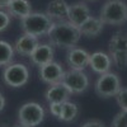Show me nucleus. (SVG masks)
I'll list each match as a JSON object with an SVG mask.
<instances>
[{
  "label": "nucleus",
  "mask_w": 127,
  "mask_h": 127,
  "mask_svg": "<svg viewBox=\"0 0 127 127\" xmlns=\"http://www.w3.org/2000/svg\"><path fill=\"white\" fill-rule=\"evenodd\" d=\"M69 6L70 5L65 0H52L46 9V14L51 20H56V22L67 20Z\"/></svg>",
  "instance_id": "nucleus-14"
},
{
  "label": "nucleus",
  "mask_w": 127,
  "mask_h": 127,
  "mask_svg": "<svg viewBox=\"0 0 127 127\" xmlns=\"http://www.w3.org/2000/svg\"><path fill=\"white\" fill-rule=\"evenodd\" d=\"M10 1H12V0H0V10L4 9V8H8Z\"/></svg>",
  "instance_id": "nucleus-26"
},
{
  "label": "nucleus",
  "mask_w": 127,
  "mask_h": 127,
  "mask_svg": "<svg viewBox=\"0 0 127 127\" xmlns=\"http://www.w3.org/2000/svg\"><path fill=\"white\" fill-rule=\"evenodd\" d=\"M5 107V98L3 97V94L0 93V112H1Z\"/></svg>",
  "instance_id": "nucleus-27"
},
{
  "label": "nucleus",
  "mask_w": 127,
  "mask_h": 127,
  "mask_svg": "<svg viewBox=\"0 0 127 127\" xmlns=\"http://www.w3.org/2000/svg\"><path fill=\"white\" fill-rule=\"evenodd\" d=\"M6 9H8L6 13L10 17L19 19H23L32 13V5L28 0H12Z\"/></svg>",
  "instance_id": "nucleus-17"
},
{
  "label": "nucleus",
  "mask_w": 127,
  "mask_h": 127,
  "mask_svg": "<svg viewBox=\"0 0 127 127\" xmlns=\"http://www.w3.org/2000/svg\"><path fill=\"white\" fill-rule=\"evenodd\" d=\"M10 24V15L4 12V10H0V32L5 31Z\"/></svg>",
  "instance_id": "nucleus-23"
},
{
  "label": "nucleus",
  "mask_w": 127,
  "mask_h": 127,
  "mask_svg": "<svg viewBox=\"0 0 127 127\" xmlns=\"http://www.w3.org/2000/svg\"><path fill=\"white\" fill-rule=\"evenodd\" d=\"M89 66L92 67V70L94 72L102 75V74H105L109 71V69L112 66V60H111L109 55L104 54L102 51H97V52H94V54L90 55Z\"/></svg>",
  "instance_id": "nucleus-13"
},
{
  "label": "nucleus",
  "mask_w": 127,
  "mask_h": 127,
  "mask_svg": "<svg viewBox=\"0 0 127 127\" xmlns=\"http://www.w3.org/2000/svg\"><path fill=\"white\" fill-rule=\"evenodd\" d=\"M81 127H105L103 122L98 121V120H92V121H88L85 122Z\"/></svg>",
  "instance_id": "nucleus-25"
},
{
  "label": "nucleus",
  "mask_w": 127,
  "mask_h": 127,
  "mask_svg": "<svg viewBox=\"0 0 127 127\" xmlns=\"http://www.w3.org/2000/svg\"><path fill=\"white\" fill-rule=\"evenodd\" d=\"M79 29H80V33L83 36L97 37L102 33V31H103V23H102V20L99 18L90 17L79 27Z\"/></svg>",
  "instance_id": "nucleus-18"
},
{
  "label": "nucleus",
  "mask_w": 127,
  "mask_h": 127,
  "mask_svg": "<svg viewBox=\"0 0 127 127\" xmlns=\"http://www.w3.org/2000/svg\"><path fill=\"white\" fill-rule=\"evenodd\" d=\"M90 17V10L85 3H75L69 6L67 20L78 28Z\"/></svg>",
  "instance_id": "nucleus-11"
},
{
  "label": "nucleus",
  "mask_w": 127,
  "mask_h": 127,
  "mask_svg": "<svg viewBox=\"0 0 127 127\" xmlns=\"http://www.w3.org/2000/svg\"><path fill=\"white\" fill-rule=\"evenodd\" d=\"M3 80L12 88H22L29 80V71L23 64H10L3 71Z\"/></svg>",
  "instance_id": "nucleus-7"
},
{
  "label": "nucleus",
  "mask_w": 127,
  "mask_h": 127,
  "mask_svg": "<svg viewBox=\"0 0 127 127\" xmlns=\"http://www.w3.org/2000/svg\"><path fill=\"white\" fill-rule=\"evenodd\" d=\"M121 81L118 79V76L114 72H105L98 78V80L95 81V93L98 97L100 98H111V97H116L117 93L121 89Z\"/></svg>",
  "instance_id": "nucleus-6"
},
{
  "label": "nucleus",
  "mask_w": 127,
  "mask_h": 127,
  "mask_svg": "<svg viewBox=\"0 0 127 127\" xmlns=\"http://www.w3.org/2000/svg\"><path fill=\"white\" fill-rule=\"evenodd\" d=\"M39 45L38 38L31 34H23L20 36L14 45V51L20 56H31V54L36 50V47Z\"/></svg>",
  "instance_id": "nucleus-15"
},
{
  "label": "nucleus",
  "mask_w": 127,
  "mask_h": 127,
  "mask_svg": "<svg viewBox=\"0 0 127 127\" xmlns=\"http://www.w3.org/2000/svg\"><path fill=\"white\" fill-rule=\"evenodd\" d=\"M15 127H24V126H22V125H17Z\"/></svg>",
  "instance_id": "nucleus-28"
},
{
  "label": "nucleus",
  "mask_w": 127,
  "mask_h": 127,
  "mask_svg": "<svg viewBox=\"0 0 127 127\" xmlns=\"http://www.w3.org/2000/svg\"><path fill=\"white\" fill-rule=\"evenodd\" d=\"M89 57L90 54H88L85 50L79 47H72L69 50L67 54V64L71 70L84 71V69L89 66Z\"/></svg>",
  "instance_id": "nucleus-10"
},
{
  "label": "nucleus",
  "mask_w": 127,
  "mask_h": 127,
  "mask_svg": "<svg viewBox=\"0 0 127 127\" xmlns=\"http://www.w3.org/2000/svg\"><path fill=\"white\" fill-rule=\"evenodd\" d=\"M52 23L54 22L47 17L46 13H39V12L36 13L32 12L26 18L20 19V27H22L24 34H31L37 38L42 36H47Z\"/></svg>",
  "instance_id": "nucleus-3"
},
{
  "label": "nucleus",
  "mask_w": 127,
  "mask_h": 127,
  "mask_svg": "<svg viewBox=\"0 0 127 127\" xmlns=\"http://www.w3.org/2000/svg\"><path fill=\"white\" fill-rule=\"evenodd\" d=\"M38 74H39V78L42 81L48 84V85H52V84H57V83L62 81L65 71H64L60 64L52 61L50 64H46V65L41 66Z\"/></svg>",
  "instance_id": "nucleus-9"
},
{
  "label": "nucleus",
  "mask_w": 127,
  "mask_h": 127,
  "mask_svg": "<svg viewBox=\"0 0 127 127\" xmlns=\"http://www.w3.org/2000/svg\"><path fill=\"white\" fill-rule=\"evenodd\" d=\"M116 99L121 111H127V88H121L116 95Z\"/></svg>",
  "instance_id": "nucleus-22"
},
{
  "label": "nucleus",
  "mask_w": 127,
  "mask_h": 127,
  "mask_svg": "<svg viewBox=\"0 0 127 127\" xmlns=\"http://www.w3.org/2000/svg\"><path fill=\"white\" fill-rule=\"evenodd\" d=\"M47 36L52 46L62 48H72L79 42L81 33L80 29L71 24L69 20H62V22L52 23Z\"/></svg>",
  "instance_id": "nucleus-1"
},
{
  "label": "nucleus",
  "mask_w": 127,
  "mask_h": 127,
  "mask_svg": "<svg viewBox=\"0 0 127 127\" xmlns=\"http://www.w3.org/2000/svg\"><path fill=\"white\" fill-rule=\"evenodd\" d=\"M14 57L13 46L5 41H0V66H8Z\"/></svg>",
  "instance_id": "nucleus-19"
},
{
  "label": "nucleus",
  "mask_w": 127,
  "mask_h": 127,
  "mask_svg": "<svg viewBox=\"0 0 127 127\" xmlns=\"http://www.w3.org/2000/svg\"><path fill=\"white\" fill-rule=\"evenodd\" d=\"M62 109V103H50V112L54 117L59 118Z\"/></svg>",
  "instance_id": "nucleus-24"
},
{
  "label": "nucleus",
  "mask_w": 127,
  "mask_h": 127,
  "mask_svg": "<svg viewBox=\"0 0 127 127\" xmlns=\"http://www.w3.org/2000/svg\"><path fill=\"white\" fill-rule=\"evenodd\" d=\"M111 127H127V111H121L113 118Z\"/></svg>",
  "instance_id": "nucleus-21"
},
{
  "label": "nucleus",
  "mask_w": 127,
  "mask_h": 127,
  "mask_svg": "<svg viewBox=\"0 0 127 127\" xmlns=\"http://www.w3.org/2000/svg\"><path fill=\"white\" fill-rule=\"evenodd\" d=\"M99 19L103 24H125L127 22V4L123 0H107L100 9Z\"/></svg>",
  "instance_id": "nucleus-2"
},
{
  "label": "nucleus",
  "mask_w": 127,
  "mask_h": 127,
  "mask_svg": "<svg viewBox=\"0 0 127 127\" xmlns=\"http://www.w3.org/2000/svg\"><path fill=\"white\" fill-rule=\"evenodd\" d=\"M70 94L71 93L62 83H57L50 85V88L45 94V98L48 103H65L69 100Z\"/></svg>",
  "instance_id": "nucleus-16"
},
{
  "label": "nucleus",
  "mask_w": 127,
  "mask_h": 127,
  "mask_svg": "<svg viewBox=\"0 0 127 127\" xmlns=\"http://www.w3.org/2000/svg\"><path fill=\"white\" fill-rule=\"evenodd\" d=\"M109 57L117 67L127 66V31H118L109 39Z\"/></svg>",
  "instance_id": "nucleus-4"
},
{
  "label": "nucleus",
  "mask_w": 127,
  "mask_h": 127,
  "mask_svg": "<svg viewBox=\"0 0 127 127\" xmlns=\"http://www.w3.org/2000/svg\"><path fill=\"white\" fill-rule=\"evenodd\" d=\"M78 112H79L78 105L75 103L67 100L65 103H62V109H61V114H60L59 120L62 122H70L78 116Z\"/></svg>",
  "instance_id": "nucleus-20"
},
{
  "label": "nucleus",
  "mask_w": 127,
  "mask_h": 127,
  "mask_svg": "<svg viewBox=\"0 0 127 127\" xmlns=\"http://www.w3.org/2000/svg\"><path fill=\"white\" fill-rule=\"evenodd\" d=\"M45 118V111L42 105L36 102L24 103L18 111V121L19 125L24 127H36L41 125Z\"/></svg>",
  "instance_id": "nucleus-5"
},
{
  "label": "nucleus",
  "mask_w": 127,
  "mask_h": 127,
  "mask_svg": "<svg viewBox=\"0 0 127 127\" xmlns=\"http://www.w3.org/2000/svg\"><path fill=\"white\" fill-rule=\"evenodd\" d=\"M31 62L36 66H43L46 64H50L54 61V48L51 45L42 43L36 47V50L29 56Z\"/></svg>",
  "instance_id": "nucleus-12"
},
{
  "label": "nucleus",
  "mask_w": 127,
  "mask_h": 127,
  "mask_svg": "<svg viewBox=\"0 0 127 127\" xmlns=\"http://www.w3.org/2000/svg\"><path fill=\"white\" fill-rule=\"evenodd\" d=\"M61 83L71 94H80L89 87V78L84 71L70 69L69 71H65Z\"/></svg>",
  "instance_id": "nucleus-8"
}]
</instances>
